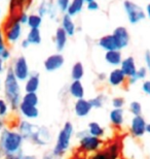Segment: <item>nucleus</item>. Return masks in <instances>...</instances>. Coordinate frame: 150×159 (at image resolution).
I'll return each instance as SVG.
<instances>
[{
    "mask_svg": "<svg viewBox=\"0 0 150 159\" xmlns=\"http://www.w3.org/2000/svg\"><path fill=\"white\" fill-rule=\"evenodd\" d=\"M25 139L15 128L6 127L0 133V151L4 159H20L24 155Z\"/></svg>",
    "mask_w": 150,
    "mask_h": 159,
    "instance_id": "1",
    "label": "nucleus"
},
{
    "mask_svg": "<svg viewBox=\"0 0 150 159\" xmlns=\"http://www.w3.org/2000/svg\"><path fill=\"white\" fill-rule=\"evenodd\" d=\"M21 82L15 77L11 66L6 68L4 79L2 80V91L3 97L7 101L12 112H18V109L22 101V88Z\"/></svg>",
    "mask_w": 150,
    "mask_h": 159,
    "instance_id": "2",
    "label": "nucleus"
},
{
    "mask_svg": "<svg viewBox=\"0 0 150 159\" xmlns=\"http://www.w3.org/2000/svg\"><path fill=\"white\" fill-rule=\"evenodd\" d=\"M73 133H74L73 124L69 122V121H67L58 133L56 144L54 146L52 151L53 154H55L56 156L59 157H62L64 154H66V152L69 150L70 145H71Z\"/></svg>",
    "mask_w": 150,
    "mask_h": 159,
    "instance_id": "3",
    "label": "nucleus"
},
{
    "mask_svg": "<svg viewBox=\"0 0 150 159\" xmlns=\"http://www.w3.org/2000/svg\"><path fill=\"white\" fill-rule=\"evenodd\" d=\"M1 28L4 33L6 43L9 46L15 44L21 39L22 34H23V25L18 21L17 15L12 14Z\"/></svg>",
    "mask_w": 150,
    "mask_h": 159,
    "instance_id": "4",
    "label": "nucleus"
},
{
    "mask_svg": "<svg viewBox=\"0 0 150 159\" xmlns=\"http://www.w3.org/2000/svg\"><path fill=\"white\" fill-rule=\"evenodd\" d=\"M79 139V149L87 153H95L100 151L103 146V141L99 138L88 134V130H81L76 133Z\"/></svg>",
    "mask_w": 150,
    "mask_h": 159,
    "instance_id": "5",
    "label": "nucleus"
},
{
    "mask_svg": "<svg viewBox=\"0 0 150 159\" xmlns=\"http://www.w3.org/2000/svg\"><path fill=\"white\" fill-rule=\"evenodd\" d=\"M122 6L127 20L131 24L136 25L146 18L145 11L143 9L142 6L137 4L136 2L132 1V0H124Z\"/></svg>",
    "mask_w": 150,
    "mask_h": 159,
    "instance_id": "6",
    "label": "nucleus"
},
{
    "mask_svg": "<svg viewBox=\"0 0 150 159\" xmlns=\"http://www.w3.org/2000/svg\"><path fill=\"white\" fill-rule=\"evenodd\" d=\"M11 68L12 72H14L15 77L19 80V82H25L29 78V75L31 74L29 64H28V61L25 56L17 57L12 61Z\"/></svg>",
    "mask_w": 150,
    "mask_h": 159,
    "instance_id": "7",
    "label": "nucleus"
},
{
    "mask_svg": "<svg viewBox=\"0 0 150 159\" xmlns=\"http://www.w3.org/2000/svg\"><path fill=\"white\" fill-rule=\"evenodd\" d=\"M50 141H52V133L49 127L38 125L37 129L35 130V132L32 134L28 142L38 147H45L49 144Z\"/></svg>",
    "mask_w": 150,
    "mask_h": 159,
    "instance_id": "8",
    "label": "nucleus"
},
{
    "mask_svg": "<svg viewBox=\"0 0 150 159\" xmlns=\"http://www.w3.org/2000/svg\"><path fill=\"white\" fill-rule=\"evenodd\" d=\"M146 126L147 123L142 116H134L131 120L130 132L134 138H142L146 133Z\"/></svg>",
    "mask_w": 150,
    "mask_h": 159,
    "instance_id": "9",
    "label": "nucleus"
},
{
    "mask_svg": "<svg viewBox=\"0 0 150 159\" xmlns=\"http://www.w3.org/2000/svg\"><path fill=\"white\" fill-rule=\"evenodd\" d=\"M64 63H65L64 56L61 53H56L53 54V55H49L44 60L43 66L46 71L53 72V71H57L61 67H63Z\"/></svg>",
    "mask_w": 150,
    "mask_h": 159,
    "instance_id": "10",
    "label": "nucleus"
},
{
    "mask_svg": "<svg viewBox=\"0 0 150 159\" xmlns=\"http://www.w3.org/2000/svg\"><path fill=\"white\" fill-rule=\"evenodd\" d=\"M112 35L115 39L117 46H118V50H122L126 48L130 43V33L129 30L124 26H118L113 30Z\"/></svg>",
    "mask_w": 150,
    "mask_h": 159,
    "instance_id": "11",
    "label": "nucleus"
},
{
    "mask_svg": "<svg viewBox=\"0 0 150 159\" xmlns=\"http://www.w3.org/2000/svg\"><path fill=\"white\" fill-rule=\"evenodd\" d=\"M92 107L91 106L90 100L81 98V99H77L74 103V113L75 115L79 117V118H84L90 115L92 112Z\"/></svg>",
    "mask_w": 150,
    "mask_h": 159,
    "instance_id": "12",
    "label": "nucleus"
},
{
    "mask_svg": "<svg viewBox=\"0 0 150 159\" xmlns=\"http://www.w3.org/2000/svg\"><path fill=\"white\" fill-rule=\"evenodd\" d=\"M18 112L26 120L37 119L38 116H39V110H38L37 107L30 106V104H26L24 102H21L20 107L18 109Z\"/></svg>",
    "mask_w": 150,
    "mask_h": 159,
    "instance_id": "13",
    "label": "nucleus"
},
{
    "mask_svg": "<svg viewBox=\"0 0 150 159\" xmlns=\"http://www.w3.org/2000/svg\"><path fill=\"white\" fill-rule=\"evenodd\" d=\"M40 86V75L38 72H31L29 78L25 81L24 90L26 93H37Z\"/></svg>",
    "mask_w": 150,
    "mask_h": 159,
    "instance_id": "14",
    "label": "nucleus"
},
{
    "mask_svg": "<svg viewBox=\"0 0 150 159\" xmlns=\"http://www.w3.org/2000/svg\"><path fill=\"white\" fill-rule=\"evenodd\" d=\"M119 66H120L119 68L126 77V79L133 77V75L136 74L137 69H138L136 65L135 58L132 56H129V57H126V58L122 59V61H121Z\"/></svg>",
    "mask_w": 150,
    "mask_h": 159,
    "instance_id": "15",
    "label": "nucleus"
},
{
    "mask_svg": "<svg viewBox=\"0 0 150 159\" xmlns=\"http://www.w3.org/2000/svg\"><path fill=\"white\" fill-rule=\"evenodd\" d=\"M126 80H127L126 77L121 71V69L119 67H115L113 70H111L110 74L107 77L108 83L111 86H113V87H120V86H122L126 82Z\"/></svg>",
    "mask_w": 150,
    "mask_h": 159,
    "instance_id": "16",
    "label": "nucleus"
},
{
    "mask_svg": "<svg viewBox=\"0 0 150 159\" xmlns=\"http://www.w3.org/2000/svg\"><path fill=\"white\" fill-rule=\"evenodd\" d=\"M98 46L100 47L102 50H104L105 52L118 50V46H117L116 40L112 34H106V35L102 36L101 39L98 40Z\"/></svg>",
    "mask_w": 150,
    "mask_h": 159,
    "instance_id": "17",
    "label": "nucleus"
},
{
    "mask_svg": "<svg viewBox=\"0 0 150 159\" xmlns=\"http://www.w3.org/2000/svg\"><path fill=\"white\" fill-rule=\"evenodd\" d=\"M61 27L67 33L68 37H71L76 33V25L74 23V21H73L72 17H70L67 14L63 15L62 20H61Z\"/></svg>",
    "mask_w": 150,
    "mask_h": 159,
    "instance_id": "18",
    "label": "nucleus"
},
{
    "mask_svg": "<svg viewBox=\"0 0 150 159\" xmlns=\"http://www.w3.org/2000/svg\"><path fill=\"white\" fill-rule=\"evenodd\" d=\"M67 41H68V35H67V33L63 30V28L61 26L58 27L55 34V44H56V49L59 53H61L65 49Z\"/></svg>",
    "mask_w": 150,
    "mask_h": 159,
    "instance_id": "19",
    "label": "nucleus"
},
{
    "mask_svg": "<svg viewBox=\"0 0 150 159\" xmlns=\"http://www.w3.org/2000/svg\"><path fill=\"white\" fill-rule=\"evenodd\" d=\"M105 61L111 66L117 67L120 65L121 61H122V54L119 50H114V51H108L105 53Z\"/></svg>",
    "mask_w": 150,
    "mask_h": 159,
    "instance_id": "20",
    "label": "nucleus"
},
{
    "mask_svg": "<svg viewBox=\"0 0 150 159\" xmlns=\"http://www.w3.org/2000/svg\"><path fill=\"white\" fill-rule=\"evenodd\" d=\"M69 93L76 100L84 98V87L81 81H72L69 86Z\"/></svg>",
    "mask_w": 150,
    "mask_h": 159,
    "instance_id": "21",
    "label": "nucleus"
},
{
    "mask_svg": "<svg viewBox=\"0 0 150 159\" xmlns=\"http://www.w3.org/2000/svg\"><path fill=\"white\" fill-rule=\"evenodd\" d=\"M111 124L115 127H121L124 122V112L122 109H113L109 114Z\"/></svg>",
    "mask_w": 150,
    "mask_h": 159,
    "instance_id": "22",
    "label": "nucleus"
},
{
    "mask_svg": "<svg viewBox=\"0 0 150 159\" xmlns=\"http://www.w3.org/2000/svg\"><path fill=\"white\" fill-rule=\"evenodd\" d=\"M84 0H71L69 4V7L67 9V15H69L70 17H74L77 16L84 6Z\"/></svg>",
    "mask_w": 150,
    "mask_h": 159,
    "instance_id": "23",
    "label": "nucleus"
},
{
    "mask_svg": "<svg viewBox=\"0 0 150 159\" xmlns=\"http://www.w3.org/2000/svg\"><path fill=\"white\" fill-rule=\"evenodd\" d=\"M148 74V69L146 68V66H142V67H139L137 69L136 74L127 79V83L129 85H135L136 83H138L139 81H142V80L146 79Z\"/></svg>",
    "mask_w": 150,
    "mask_h": 159,
    "instance_id": "24",
    "label": "nucleus"
},
{
    "mask_svg": "<svg viewBox=\"0 0 150 159\" xmlns=\"http://www.w3.org/2000/svg\"><path fill=\"white\" fill-rule=\"evenodd\" d=\"M84 75V67L81 62H75L71 68V78L73 81H81Z\"/></svg>",
    "mask_w": 150,
    "mask_h": 159,
    "instance_id": "25",
    "label": "nucleus"
},
{
    "mask_svg": "<svg viewBox=\"0 0 150 159\" xmlns=\"http://www.w3.org/2000/svg\"><path fill=\"white\" fill-rule=\"evenodd\" d=\"M87 130H88V134H91L92 136H96V138H99V139L103 138L104 133H105L104 128L98 122H91V123H88V126Z\"/></svg>",
    "mask_w": 150,
    "mask_h": 159,
    "instance_id": "26",
    "label": "nucleus"
},
{
    "mask_svg": "<svg viewBox=\"0 0 150 159\" xmlns=\"http://www.w3.org/2000/svg\"><path fill=\"white\" fill-rule=\"evenodd\" d=\"M26 39L28 40V43L31 44H34V46H37V44L41 43V40H42V37H41V32L39 29H30L28 31Z\"/></svg>",
    "mask_w": 150,
    "mask_h": 159,
    "instance_id": "27",
    "label": "nucleus"
},
{
    "mask_svg": "<svg viewBox=\"0 0 150 159\" xmlns=\"http://www.w3.org/2000/svg\"><path fill=\"white\" fill-rule=\"evenodd\" d=\"M42 24V17H40L38 14H30L28 17L27 26L30 29H39Z\"/></svg>",
    "mask_w": 150,
    "mask_h": 159,
    "instance_id": "28",
    "label": "nucleus"
},
{
    "mask_svg": "<svg viewBox=\"0 0 150 159\" xmlns=\"http://www.w3.org/2000/svg\"><path fill=\"white\" fill-rule=\"evenodd\" d=\"M11 112L12 111L11 109V107H9L8 102L5 100V98L0 96V118L6 120L11 116Z\"/></svg>",
    "mask_w": 150,
    "mask_h": 159,
    "instance_id": "29",
    "label": "nucleus"
},
{
    "mask_svg": "<svg viewBox=\"0 0 150 159\" xmlns=\"http://www.w3.org/2000/svg\"><path fill=\"white\" fill-rule=\"evenodd\" d=\"M21 102L30 104V106L33 107H37L38 103H39V97H38L37 93H26L25 92V94H23V96H22Z\"/></svg>",
    "mask_w": 150,
    "mask_h": 159,
    "instance_id": "30",
    "label": "nucleus"
},
{
    "mask_svg": "<svg viewBox=\"0 0 150 159\" xmlns=\"http://www.w3.org/2000/svg\"><path fill=\"white\" fill-rule=\"evenodd\" d=\"M105 101H106V97H105V95L103 94H99L96 97L90 99V102L92 109H101V107H103Z\"/></svg>",
    "mask_w": 150,
    "mask_h": 159,
    "instance_id": "31",
    "label": "nucleus"
},
{
    "mask_svg": "<svg viewBox=\"0 0 150 159\" xmlns=\"http://www.w3.org/2000/svg\"><path fill=\"white\" fill-rule=\"evenodd\" d=\"M49 1H46V0H42L39 5H38L37 8V14L40 16V17H44L49 14Z\"/></svg>",
    "mask_w": 150,
    "mask_h": 159,
    "instance_id": "32",
    "label": "nucleus"
},
{
    "mask_svg": "<svg viewBox=\"0 0 150 159\" xmlns=\"http://www.w3.org/2000/svg\"><path fill=\"white\" fill-rule=\"evenodd\" d=\"M130 112L133 114V116H141L142 114V106L139 101H132L130 103Z\"/></svg>",
    "mask_w": 150,
    "mask_h": 159,
    "instance_id": "33",
    "label": "nucleus"
},
{
    "mask_svg": "<svg viewBox=\"0 0 150 159\" xmlns=\"http://www.w3.org/2000/svg\"><path fill=\"white\" fill-rule=\"evenodd\" d=\"M70 1H71V0H56L57 9L64 12V14H66L67 9H68V7H69Z\"/></svg>",
    "mask_w": 150,
    "mask_h": 159,
    "instance_id": "34",
    "label": "nucleus"
},
{
    "mask_svg": "<svg viewBox=\"0 0 150 159\" xmlns=\"http://www.w3.org/2000/svg\"><path fill=\"white\" fill-rule=\"evenodd\" d=\"M124 99L122 97L120 96H117V97H114L112 99V107L113 109H122L123 106H124Z\"/></svg>",
    "mask_w": 150,
    "mask_h": 159,
    "instance_id": "35",
    "label": "nucleus"
},
{
    "mask_svg": "<svg viewBox=\"0 0 150 159\" xmlns=\"http://www.w3.org/2000/svg\"><path fill=\"white\" fill-rule=\"evenodd\" d=\"M28 17L29 15L27 14L26 11H20L19 14L17 15V18H18V21L20 22L22 25H27V22H28Z\"/></svg>",
    "mask_w": 150,
    "mask_h": 159,
    "instance_id": "36",
    "label": "nucleus"
},
{
    "mask_svg": "<svg viewBox=\"0 0 150 159\" xmlns=\"http://www.w3.org/2000/svg\"><path fill=\"white\" fill-rule=\"evenodd\" d=\"M11 52L8 48H6L5 50H3L0 53V59H2L4 62H7L8 60H11Z\"/></svg>",
    "mask_w": 150,
    "mask_h": 159,
    "instance_id": "37",
    "label": "nucleus"
},
{
    "mask_svg": "<svg viewBox=\"0 0 150 159\" xmlns=\"http://www.w3.org/2000/svg\"><path fill=\"white\" fill-rule=\"evenodd\" d=\"M90 159H109L108 158V155L106 153V151H98L95 152L94 154L90 157Z\"/></svg>",
    "mask_w": 150,
    "mask_h": 159,
    "instance_id": "38",
    "label": "nucleus"
},
{
    "mask_svg": "<svg viewBox=\"0 0 150 159\" xmlns=\"http://www.w3.org/2000/svg\"><path fill=\"white\" fill-rule=\"evenodd\" d=\"M6 48H7V43H6L4 33H3L2 28L0 27V53H1L3 50H5Z\"/></svg>",
    "mask_w": 150,
    "mask_h": 159,
    "instance_id": "39",
    "label": "nucleus"
},
{
    "mask_svg": "<svg viewBox=\"0 0 150 159\" xmlns=\"http://www.w3.org/2000/svg\"><path fill=\"white\" fill-rule=\"evenodd\" d=\"M87 8H88V11H96L100 8V5H99V3L97 2V0H96V1H92V2L87 3Z\"/></svg>",
    "mask_w": 150,
    "mask_h": 159,
    "instance_id": "40",
    "label": "nucleus"
},
{
    "mask_svg": "<svg viewBox=\"0 0 150 159\" xmlns=\"http://www.w3.org/2000/svg\"><path fill=\"white\" fill-rule=\"evenodd\" d=\"M142 90L145 94L150 96V80H146L142 84Z\"/></svg>",
    "mask_w": 150,
    "mask_h": 159,
    "instance_id": "41",
    "label": "nucleus"
},
{
    "mask_svg": "<svg viewBox=\"0 0 150 159\" xmlns=\"http://www.w3.org/2000/svg\"><path fill=\"white\" fill-rule=\"evenodd\" d=\"M41 159H61V157L56 156L55 154H53V152H47L42 156Z\"/></svg>",
    "mask_w": 150,
    "mask_h": 159,
    "instance_id": "42",
    "label": "nucleus"
},
{
    "mask_svg": "<svg viewBox=\"0 0 150 159\" xmlns=\"http://www.w3.org/2000/svg\"><path fill=\"white\" fill-rule=\"evenodd\" d=\"M145 63H146V68L150 72V51H146L145 53Z\"/></svg>",
    "mask_w": 150,
    "mask_h": 159,
    "instance_id": "43",
    "label": "nucleus"
},
{
    "mask_svg": "<svg viewBox=\"0 0 150 159\" xmlns=\"http://www.w3.org/2000/svg\"><path fill=\"white\" fill-rule=\"evenodd\" d=\"M6 71V66H5V62L3 61L2 59H0V75L5 74Z\"/></svg>",
    "mask_w": 150,
    "mask_h": 159,
    "instance_id": "44",
    "label": "nucleus"
},
{
    "mask_svg": "<svg viewBox=\"0 0 150 159\" xmlns=\"http://www.w3.org/2000/svg\"><path fill=\"white\" fill-rule=\"evenodd\" d=\"M6 128V120H3L0 118V133Z\"/></svg>",
    "mask_w": 150,
    "mask_h": 159,
    "instance_id": "45",
    "label": "nucleus"
},
{
    "mask_svg": "<svg viewBox=\"0 0 150 159\" xmlns=\"http://www.w3.org/2000/svg\"><path fill=\"white\" fill-rule=\"evenodd\" d=\"M21 47L23 48V49H28V48L30 47V43H28V40L25 39H23L21 41Z\"/></svg>",
    "mask_w": 150,
    "mask_h": 159,
    "instance_id": "46",
    "label": "nucleus"
},
{
    "mask_svg": "<svg viewBox=\"0 0 150 159\" xmlns=\"http://www.w3.org/2000/svg\"><path fill=\"white\" fill-rule=\"evenodd\" d=\"M20 159H37V157L35 155H31V154H24Z\"/></svg>",
    "mask_w": 150,
    "mask_h": 159,
    "instance_id": "47",
    "label": "nucleus"
},
{
    "mask_svg": "<svg viewBox=\"0 0 150 159\" xmlns=\"http://www.w3.org/2000/svg\"><path fill=\"white\" fill-rule=\"evenodd\" d=\"M144 11H145V15H146V17L150 19V3H148V4L146 5V7H145Z\"/></svg>",
    "mask_w": 150,
    "mask_h": 159,
    "instance_id": "48",
    "label": "nucleus"
},
{
    "mask_svg": "<svg viewBox=\"0 0 150 159\" xmlns=\"http://www.w3.org/2000/svg\"><path fill=\"white\" fill-rule=\"evenodd\" d=\"M146 132H148L150 134V123H148L147 126H146Z\"/></svg>",
    "mask_w": 150,
    "mask_h": 159,
    "instance_id": "49",
    "label": "nucleus"
},
{
    "mask_svg": "<svg viewBox=\"0 0 150 159\" xmlns=\"http://www.w3.org/2000/svg\"><path fill=\"white\" fill-rule=\"evenodd\" d=\"M2 14H3V11H2V7H1V5H0V19H1V17H2Z\"/></svg>",
    "mask_w": 150,
    "mask_h": 159,
    "instance_id": "50",
    "label": "nucleus"
},
{
    "mask_svg": "<svg viewBox=\"0 0 150 159\" xmlns=\"http://www.w3.org/2000/svg\"><path fill=\"white\" fill-rule=\"evenodd\" d=\"M2 90V79L0 78V91Z\"/></svg>",
    "mask_w": 150,
    "mask_h": 159,
    "instance_id": "51",
    "label": "nucleus"
},
{
    "mask_svg": "<svg viewBox=\"0 0 150 159\" xmlns=\"http://www.w3.org/2000/svg\"><path fill=\"white\" fill-rule=\"evenodd\" d=\"M100 80H102V81H103V80H105V75L103 74V75H100Z\"/></svg>",
    "mask_w": 150,
    "mask_h": 159,
    "instance_id": "52",
    "label": "nucleus"
},
{
    "mask_svg": "<svg viewBox=\"0 0 150 159\" xmlns=\"http://www.w3.org/2000/svg\"><path fill=\"white\" fill-rule=\"evenodd\" d=\"M92 1H96V0H84L85 3H88V2H92Z\"/></svg>",
    "mask_w": 150,
    "mask_h": 159,
    "instance_id": "53",
    "label": "nucleus"
},
{
    "mask_svg": "<svg viewBox=\"0 0 150 159\" xmlns=\"http://www.w3.org/2000/svg\"><path fill=\"white\" fill-rule=\"evenodd\" d=\"M3 159H4V158H3Z\"/></svg>",
    "mask_w": 150,
    "mask_h": 159,
    "instance_id": "54",
    "label": "nucleus"
}]
</instances>
